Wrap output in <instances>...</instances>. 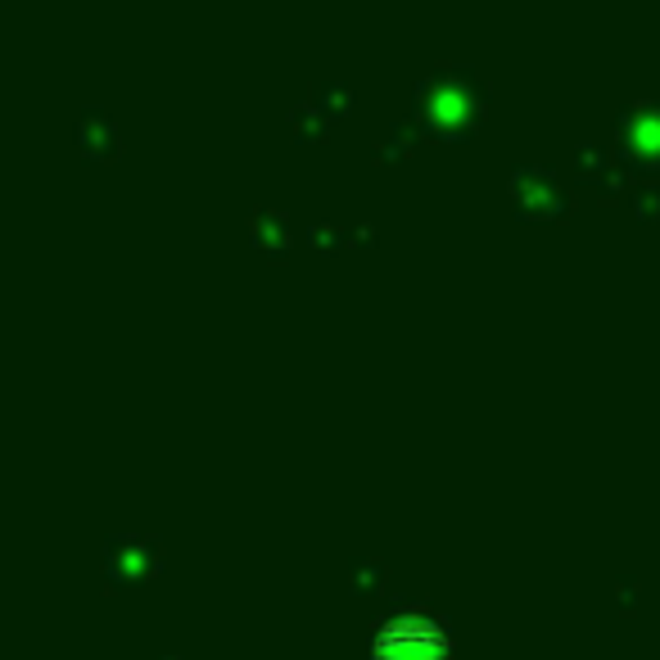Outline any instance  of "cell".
<instances>
[{
  "label": "cell",
  "instance_id": "obj_1",
  "mask_svg": "<svg viewBox=\"0 0 660 660\" xmlns=\"http://www.w3.org/2000/svg\"><path fill=\"white\" fill-rule=\"evenodd\" d=\"M444 651V633L430 620H394L376 638V660H444Z\"/></svg>",
  "mask_w": 660,
  "mask_h": 660
}]
</instances>
